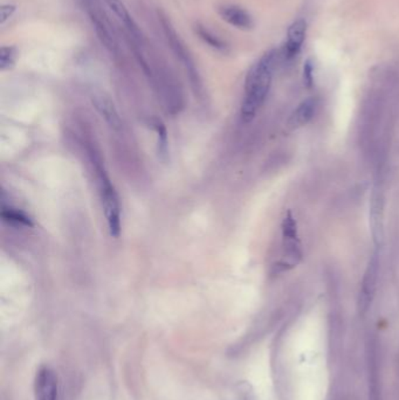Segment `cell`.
<instances>
[{"mask_svg":"<svg viewBox=\"0 0 399 400\" xmlns=\"http://www.w3.org/2000/svg\"><path fill=\"white\" fill-rule=\"evenodd\" d=\"M86 11L88 13L89 19L92 21L97 38L100 39L102 45L110 53L116 54L119 52V41L107 13L102 10L101 5L96 0H86Z\"/></svg>","mask_w":399,"mask_h":400,"instance_id":"3957f363","label":"cell"},{"mask_svg":"<svg viewBox=\"0 0 399 400\" xmlns=\"http://www.w3.org/2000/svg\"><path fill=\"white\" fill-rule=\"evenodd\" d=\"M316 106L318 103L315 99H307L304 102H301L291 116L289 127L292 129H298V128L306 126L313 119L316 112Z\"/></svg>","mask_w":399,"mask_h":400,"instance_id":"7c38bea8","label":"cell"},{"mask_svg":"<svg viewBox=\"0 0 399 400\" xmlns=\"http://www.w3.org/2000/svg\"><path fill=\"white\" fill-rule=\"evenodd\" d=\"M198 34L200 35V38L203 39L205 43H208V46L215 48V50H224L226 48L223 41L217 38L215 34H212L211 32L208 31L206 28H198Z\"/></svg>","mask_w":399,"mask_h":400,"instance_id":"2e32d148","label":"cell"},{"mask_svg":"<svg viewBox=\"0 0 399 400\" xmlns=\"http://www.w3.org/2000/svg\"><path fill=\"white\" fill-rule=\"evenodd\" d=\"M17 60V48L12 46H3L0 50V68L8 70L13 67Z\"/></svg>","mask_w":399,"mask_h":400,"instance_id":"5bb4252c","label":"cell"},{"mask_svg":"<svg viewBox=\"0 0 399 400\" xmlns=\"http://www.w3.org/2000/svg\"><path fill=\"white\" fill-rule=\"evenodd\" d=\"M14 11H16V6H14V5H3V8H1V19H0V23L4 25V23H6L12 16H13Z\"/></svg>","mask_w":399,"mask_h":400,"instance_id":"e0dca14e","label":"cell"},{"mask_svg":"<svg viewBox=\"0 0 399 400\" xmlns=\"http://www.w3.org/2000/svg\"><path fill=\"white\" fill-rule=\"evenodd\" d=\"M104 1L107 3L108 8H110L113 13L119 18V21L124 25V28L128 31V35H136L141 33L121 0H104Z\"/></svg>","mask_w":399,"mask_h":400,"instance_id":"4fadbf2b","label":"cell"},{"mask_svg":"<svg viewBox=\"0 0 399 400\" xmlns=\"http://www.w3.org/2000/svg\"><path fill=\"white\" fill-rule=\"evenodd\" d=\"M304 81L308 87H311L313 83V66L309 61L304 66Z\"/></svg>","mask_w":399,"mask_h":400,"instance_id":"ac0fdd59","label":"cell"},{"mask_svg":"<svg viewBox=\"0 0 399 400\" xmlns=\"http://www.w3.org/2000/svg\"><path fill=\"white\" fill-rule=\"evenodd\" d=\"M282 241H284V259L278 263L280 270H291L302 260V248L300 243L298 225L291 212H288L282 221Z\"/></svg>","mask_w":399,"mask_h":400,"instance_id":"277c9868","label":"cell"},{"mask_svg":"<svg viewBox=\"0 0 399 400\" xmlns=\"http://www.w3.org/2000/svg\"><path fill=\"white\" fill-rule=\"evenodd\" d=\"M162 26L164 30L165 38L168 40V43L170 45V48L173 50V54L176 57L182 65L184 66L185 70L190 74L192 80L195 82H198V73L196 72V66L192 61L191 55L188 54V50L185 47L184 43L182 41L179 35L177 34V32L173 30L169 20L162 19Z\"/></svg>","mask_w":399,"mask_h":400,"instance_id":"52a82bcc","label":"cell"},{"mask_svg":"<svg viewBox=\"0 0 399 400\" xmlns=\"http://www.w3.org/2000/svg\"><path fill=\"white\" fill-rule=\"evenodd\" d=\"M370 230L373 235V243L380 246L384 237V191L382 181L375 183L373 192L370 197Z\"/></svg>","mask_w":399,"mask_h":400,"instance_id":"8992f818","label":"cell"},{"mask_svg":"<svg viewBox=\"0 0 399 400\" xmlns=\"http://www.w3.org/2000/svg\"><path fill=\"white\" fill-rule=\"evenodd\" d=\"M306 31H307V23L304 19L296 20L289 26L287 32V41L284 46L286 58L292 60L299 54L306 39Z\"/></svg>","mask_w":399,"mask_h":400,"instance_id":"30bf717a","label":"cell"},{"mask_svg":"<svg viewBox=\"0 0 399 400\" xmlns=\"http://www.w3.org/2000/svg\"><path fill=\"white\" fill-rule=\"evenodd\" d=\"M97 184L100 193L101 204L104 208V217L107 221L108 231L114 238H119L121 233V204L119 194L110 178L102 168L97 169Z\"/></svg>","mask_w":399,"mask_h":400,"instance_id":"7a4b0ae2","label":"cell"},{"mask_svg":"<svg viewBox=\"0 0 399 400\" xmlns=\"http://www.w3.org/2000/svg\"><path fill=\"white\" fill-rule=\"evenodd\" d=\"M219 14L222 19L239 30H251L253 28L252 17L244 8L237 5H223L219 8Z\"/></svg>","mask_w":399,"mask_h":400,"instance_id":"8fae6325","label":"cell"},{"mask_svg":"<svg viewBox=\"0 0 399 400\" xmlns=\"http://www.w3.org/2000/svg\"><path fill=\"white\" fill-rule=\"evenodd\" d=\"M35 388L37 400H59L58 377L48 366L39 369Z\"/></svg>","mask_w":399,"mask_h":400,"instance_id":"ba28073f","label":"cell"},{"mask_svg":"<svg viewBox=\"0 0 399 400\" xmlns=\"http://www.w3.org/2000/svg\"><path fill=\"white\" fill-rule=\"evenodd\" d=\"M3 219L5 221H11V223H19V225H23V226H31V221L27 218L23 213L21 212L14 211V210H10V208H3Z\"/></svg>","mask_w":399,"mask_h":400,"instance_id":"9a60e30c","label":"cell"},{"mask_svg":"<svg viewBox=\"0 0 399 400\" xmlns=\"http://www.w3.org/2000/svg\"><path fill=\"white\" fill-rule=\"evenodd\" d=\"M275 66V52L271 50L257 60L247 74L245 92L242 99L240 116L242 122L253 121L265 103L272 85L273 72Z\"/></svg>","mask_w":399,"mask_h":400,"instance_id":"6da1fadb","label":"cell"},{"mask_svg":"<svg viewBox=\"0 0 399 400\" xmlns=\"http://www.w3.org/2000/svg\"><path fill=\"white\" fill-rule=\"evenodd\" d=\"M378 274H380V257L378 253L375 252L369 260L358 294V309L361 314L368 312L373 303V297L376 294Z\"/></svg>","mask_w":399,"mask_h":400,"instance_id":"5b68a950","label":"cell"},{"mask_svg":"<svg viewBox=\"0 0 399 400\" xmlns=\"http://www.w3.org/2000/svg\"><path fill=\"white\" fill-rule=\"evenodd\" d=\"M367 358H368L369 400H382L378 351H377L376 343L373 341L368 344Z\"/></svg>","mask_w":399,"mask_h":400,"instance_id":"9c48e42d","label":"cell"}]
</instances>
